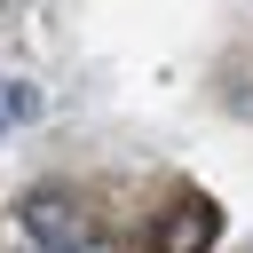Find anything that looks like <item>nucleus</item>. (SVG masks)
<instances>
[{"label": "nucleus", "instance_id": "obj_3", "mask_svg": "<svg viewBox=\"0 0 253 253\" xmlns=\"http://www.w3.org/2000/svg\"><path fill=\"white\" fill-rule=\"evenodd\" d=\"M32 119H40V87L32 79H0V142L16 126H32Z\"/></svg>", "mask_w": 253, "mask_h": 253}, {"label": "nucleus", "instance_id": "obj_4", "mask_svg": "<svg viewBox=\"0 0 253 253\" xmlns=\"http://www.w3.org/2000/svg\"><path fill=\"white\" fill-rule=\"evenodd\" d=\"M47 253H119V237L87 221V229H71V237H63V245H47Z\"/></svg>", "mask_w": 253, "mask_h": 253}, {"label": "nucleus", "instance_id": "obj_2", "mask_svg": "<svg viewBox=\"0 0 253 253\" xmlns=\"http://www.w3.org/2000/svg\"><path fill=\"white\" fill-rule=\"evenodd\" d=\"M206 245H213V206H206V198H190L182 213H166L158 253H206Z\"/></svg>", "mask_w": 253, "mask_h": 253}, {"label": "nucleus", "instance_id": "obj_1", "mask_svg": "<svg viewBox=\"0 0 253 253\" xmlns=\"http://www.w3.org/2000/svg\"><path fill=\"white\" fill-rule=\"evenodd\" d=\"M16 229L47 253V245H63V237H71V229H87V221H79V206H71L63 190H32V198L16 206Z\"/></svg>", "mask_w": 253, "mask_h": 253}]
</instances>
